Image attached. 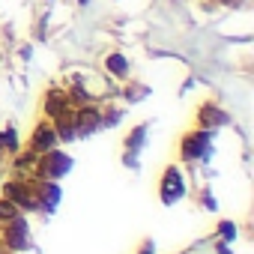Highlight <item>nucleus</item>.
Returning a JSON list of instances; mask_svg holds the SVG:
<instances>
[{
	"label": "nucleus",
	"mask_w": 254,
	"mask_h": 254,
	"mask_svg": "<svg viewBox=\"0 0 254 254\" xmlns=\"http://www.w3.org/2000/svg\"><path fill=\"white\" fill-rule=\"evenodd\" d=\"M105 66H108V72H114L117 78H126V72H129V66H126V57H123V54H108Z\"/></svg>",
	"instance_id": "9"
},
{
	"label": "nucleus",
	"mask_w": 254,
	"mask_h": 254,
	"mask_svg": "<svg viewBox=\"0 0 254 254\" xmlns=\"http://www.w3.org/2000/svg\"><path fill=\"white\" fill-rule=\"evenodd\" d=\"M45 114H48V117H57V120L72 117V114H69V99H66L63 90H51V93H48V99H45Z\"/></svg>",
	"instance_id": "5"
},
{
	"label": "nucleus",
	"mask_w": 254,
	"mask_h": 254,
	"mask_svg": "<svg viewBox=\"0 0 254 254\" xmlns=\"http://www.w3.org/2000/svg\"><path fill=\"white\" fill-rule=\"evenodd\" d=\"M0 147H6V150H15L18 147V138H15V132L9 129V132H3V138H0Z\"/></svg>",
	"instance_id": "11"
},
{
	"label": "nucleus",
	"mask_w": 254,
	"mask_h": 254,
	"mask_svg": "<svg viewBox=\"0 0 254 254\" xmlns=\"http://www.w3.org/2000/svg\"><path fill=\"white\" fill-rule=\"evenodd\" d=\"M72 126H75V135H90L102 126V114L99 108H81L75 117H72Z\"/></svg>",
	"instance_id": "4"
},
{
	"label": "nucleus",
	"mask_w": 254,
	"mask_h": 254,
	"mask_svg": "<svg viewBox=\"0 0 254 254\" xmlns=\"http://www.w3.org/2000/svg\"><path fill=\"white\" fill-rule=\"evenodd\" d=\"M227 123V114L218 108V105H212V102H206L203 108H200V126H206V129H212V126H224Z\"/></svg>",
	"instance_id": "8"
},
{
	"label": "nucleus",
	"mask_w": 254,
	"mask_h": 254,
	"mask_svg": "<svg viewBox=\"0 0 254 254\" xmlns=\"http://www.w3.org/2000/svg\"><path fill=\"white\" fill-rule=\"evenodd\" d=\"M221 233L224 236H233V224H221Z\"/></svg>",
	"instance_id": "12"
},
{
	"label": "nucleus",
	"mask_w": 254,
	"mask_h": 254,
	"mask_svg": "<svg viewBox=\"0 0 254 254\" xmlns=\"http://www.w3.org/2000/svg\"><path fill=\"white\" fill-rule=\"evenodd\" d=\"M18 215V206L6 197V200H0V221H12Z\"/></svg>",
	"instance_id": "10"
},
{
	"label": "nucleus",
	"mask_w": 254,
	"mask_h": 254,
	"mask_svg": "<svg viewBox=\"0 0 254 254\" xmlns=\"http://www.w3.org/2000/svg\"><path fill=\"white\" fill-rule=\"evenodd\" d=\"M206 150H209V129L194 132V135H189V138L180 144V156H183V159H203Z\"/></svg>",
	"instance_id": "2"
},
{
	"label": "nucleus",
	"mask_w": 254,
	"mask_h": 254,
	"mask_svg": "<svg viewBox=\"0 0 254 254\" xmlns=\"http://www.w3.org/2000/svg\"><path fill=\"white\" fill-rule=\"evenodd\" d=\"M54 144H57V132L51 129L48 123H42L39 129L33 132V144H30V147H33V153H48Z\"/></svg>",
	"instance_id": "7"
},
{
	"label": "nucleus",
	"mask_w": 254,
	"mask_h": 254,
	"mask_svg": "<svg viewBox=\"0 0 254 254\" xmlns=\"http://www.w3.org/2000/svg\"><path fill=\"white\" fill-rule=\"evenodd\" d=\"M183 191H186V186H183L180 168H168L165 177H162V200L165 203H174L177 197H183Z\"/></svg>",
	"instance_id": "3"
},
{
	"label": "nucleus",
	"mask_w": 254,
	"mask_h": 254,
	"mask_svg": "<svg viewBox=\"0 0 254 254\" xmlns=\"http://www.w3.org/2000/svg\"><path fill=\"white\" fill-rule=\"evenodd\" d=\"M69 168H72L69 156H63V153H51V150H48V156L39 159L36 174H39V180H57V177H63Z\"/></svg>",
	"instance_id": "1"
},
{
	"label": "nucleus",
	"mask_w": 254,
	"mask_h": 254,
	"mask_svg": "<svg viewBox=\"0 0 254 254\" xmlns=\"http://www.w3.org/2000/svg\"><path fill=\"white\" fill-rule=\"evenodd\" d=\"M27 242H30V236H27V224L15 215L12 224H9V230H6V245L15 248V251H21V248H27Z\"/></svg>",
	"instance_id": "6"
}]
</instances>
